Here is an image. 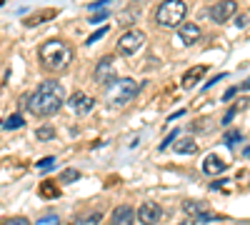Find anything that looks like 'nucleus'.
Wrapping results in <instances>:
<instances>
[{
  "label": "nucleus",
  "instance_id": "1",
  "mask_svg": "<svg viewBox=\"0 0 250 225\" xmlns=\"http://www.w3.org/2000/svg\"><path fill=\"white\" fill-rule=\"evenodd\" d=\"M62 103H65V88L58 80H43L30 98H23V105H28L30 113L38 118L55 115L62 108Z\"/></svg>",
  "mask_w": 250,
  "mask_h": 225
},
{
  "label": "nucleus",
  "instance_id": "2",
  "mask_svg": "<svg viewBox=\"0 0 250 225\" xmlns=\"http://www.w3.org/2000/svg\"><path fill=\"white\" fill-rule=\"evenodd\" d=\"M38 58H40V65H43L45 70L50 73H60V70H65L70 65V60H73V48L65 43V40H48V43L40 45L38 50Z\"/></svg>",
  "mask_w": 250,
  "mask_h": 225
},
{
  "label": "nucleus",
  "instance_id": "3",
  "mask_svg": "<svg viewBox=\"0 0 250 225\" xmlns=\"http://www.w3.org/2000/svg\"><path fill=\"white\" fill-rule=\"evenodd\" d=\"M185 15H188V5L183 0H165L155 10V23L160 28H178L183 25Z\"/></svg>",
  "mask_w": 250,
  "mask_h": 225
},
{
  "label": "nucleus",
  "instance_id": "4",
  "mask_svg": "<svg viewBox=\"0 0 250 225\" xmlns=\"http://www.w3.org/2000/svg\"><path fill=\"white\" fill-rule=\"evenodd\" d=\"M135 95H138V83H135V80H130V78L113 80V83L108 85V93H105L108 105H113V108H120L125 103H130Z\"/></svg>",
  "mask_w": 250,
  "mask_h": 225
},
{
  "label": "nucleus",
  "instance_id": "5",
  "mask_svg": "<svg viewBox=\"0 0 250 225\" xmlns=\"http://www.w3.org/2000/svg\"><path fill=\"white\" fill-rule=\"evenodd\" d=\"M143 43H145V33L138 30V28H130V30H125V33L120 35V40H118V53H120V55H133V53H138V50L143 48Z\"/></svg>",
  "mask_w": 250,
  "mask_h": 225
},
{
  "label": "nucleus",
  "instance_id": "6",
  "mask_svg": "<svg viewBox=\"0 0 250 225\" xmlns=\"http://www.w3.org/2000/svg\"><path fill=\"white\" fill-rule=\"evenodd\" d=\"M235 13H238V3H235V0H218V3L210 5V10H208V18H210L213 23L223 25V23H228V20H230Z\"/></svg>",
  "mask_w": 250,
  "mask_h": 225
},
{
  "label": "nucleus",
  "instance_id": "7",
  "mask_svg": "<svg viewBox=\"0 0 250 225\" xmlns=\"http://www.w3.org/2000/svg\"><path fill=\"white\" fill-rule=\"evenodd\" d=\"M68 108L75 113V115H88L93 108H95V100L88 95V93H83V90H75L70 98H68Z\"/></svg>",
  "mask_w": 250,
  "mask_h": 225
},
{
  "label": "nucleus",
  "instance_id": "8",
  "mask_svg": "<svg viewBox=\"0 0 250 225\" xmlns=\"http://www.w3.org/2000/svg\"><path fill=\"white\" fill-rule=\"evenodd\" d=\"M138 220L143 225H158L163 220V208L158 205V203H153V200H145L143 205L138 208Z\"/></svg>",
  "mask_w": 250,
  "mask_h": 225
},
{
  "label": "nucleus",
  "instance_id": "9",
  "mask_svg": "<svg viewBox=\"0 0 250 225\" xmlns=\"http://www.w3.org/2000/svg\"><path fill=\"white\" fill-rule=\"evenodd\" d=\"M135 218H138V210H133L130 205H118L110 215V223L113 225H135Z\"/></svg>",
  "mask_w": 250,
  "mask_h": 225
},
{
  "label": "nucleus",
  "instance_id": "10",
  "mask_svg": "<svg viewBox=\"0 0 250 225\" xmlns=\"http://www.w3.org/2000/svg\"><path fill=\"white\" fill-rule=\"evenodd\" d=\"M93 78H95V83H110V80H113V58H110V55H105V58H103L100 63L95 65Z\"/></svg>",
  "mask_w": 250,
  "mask_h": 225
},
{
  "label": "nucleus",
  "instance_id": "11",
  "mask_svg": "<svg viewBox=\"0 0 250 225\" xmlns=\"http://www.w3.org/2000/svg\"><path fill=\"white\" fill-rule=\"evenodd\" d=\"M178 38H180L183 45H195L198 40L203 38V33H200V28L195 23H183L180 30H178Z\"/></svg>",
  "mask_w": 250,
  "mask_h": 225
},
{
  "label": "nucleus",
  "instance_id": "12",
  "mask_svg": "<svg viewBox=\"0 0 250 225\" xmlns=\"http://www.w3.org/2000/svg\"><path fill=\"white\" fill-rule=\"evenodd\" d=\"M203 173L208 175V178H213V175H220V173H225V163L215 155V153H210L205 160H203Z\"/></svg>",
  "mask_w": 250,
  "mask_h": 225
},
{
  "label": "nucleus",
  "instance_id": "13",
  "mask_svg": "<svg viewBox=\"0 0 250 225\" xmlns=\"http://www.w3.org/2000/svg\"><path fill=\"white\" fill-rule=\"evenodd\" d=\"M173 150H175L178 155H193V153L198 150V143H195L193 138L183 135V138H178V140L173 143Z\"/></svg>",
  "mask_w": 250,
  "mask_h": 225
},
{
  "label": "nucleus",
  "instance_id": "14",
  "mask_svg": "<svg viewBox=\"0 0 250 225\" xmlns=\"http://www.w3.org/2000/svg\"><path fill=\"white\" fill-rule=\"evenodd\" d=\"M203 75H205V65H195V68H190V70L183 75V88H185V90H193Z\"/></svg>",
  "mask_w": 250,
  "mask_h": 225
},
{
  "label": "nucleus",
  "instance_id": "15",
  "mask_svg": "<svg viewBox=\"0 0 250 225\" xmlns=\"http://www.w3.org/2000/svg\"><path fill=\"white\" fill-rule=\"evenodd\" d=\"M103 220V213L100 210H90V213H83L73 220V225H98Z\"/></svg>",
  "mask_w": 250,
  "mask_h": 225
},
{
  "label": "nucleus",
  "instance_id": "16",
  "mask_svg": "<svg viewBox=\"0 0 250 225\" xmlns=\"http://www.w3.org/2000/svg\"><path fill=\"white\" fill-rule=\"evenodd\" d=\"M58 15V10H40L38 15H30V18H25L23 23L28 25V28H33V25H38V23H43V20H53Z\"/></svg>",
  "mask_w": 250,
  "mask_h": 225
},
{
  "label": "nucleus",
  "instance_id": "17",
  "mask_svg": "<svg viewBox=\"0 0 250 225\" xmlns=\"http://www.w3.org/2000/svg\"><path fill=\"white\" fill-rule=\"evenodd\" d=\"M3 125H5V130H18V128L25 125V118H23V115H10Z\"/></svg>",
  "mask_w": 250,
  "mask_h": 225
},
{
  "label": "nucleus",
  "instance_id": "18",
  "mask_svg": "<svg viewBox=\"0 0 250 225\" xmlns=\"http://www.w3.org/2000/svg\"><path fill=\"white\" fill-rule=\"evenodd\" d=\"M40 195L43 198H58L60 193H58V188L53 185V183H43V185H40Z\"/></svg>",
  "mask_w": 250,
  "mask_h": 225
},
{
  "label": "nucleus",
  "instance_id": "19",
  "mask_svg": "<svg viewBox=\"0 0 250 225\" xmlns=\"http://www.w3.org/2000/svg\"><path fill=\"white\" fill-rule=\"evenodd\" d=\"M38 140H53L55 138V130L53 128H48V125H43V128H38Z\"/></svg>",
  "mask_w": 250,
  "mask_h": 225
},
{
  "label": "nucleus",
  "instance_id": "20",
  "mask_svg": "<svg viewBox=\"0 0 250 225\" xmlns=\"http://www.w3.org/2000/svg\"><path fill=\"white\" fill-rule=\"evenodd\" d=\"M183 210H185L188 215H190V218H198V210H200V205H198V203L185 200V203H183Z\"/></svg>",
  "mask_w": 250,
  "mask_h": 225
},
{
  "label": "nucleus",
  "instance_id": "21",
  "mask_svg": "<svg viewBox=\"0 0 250 225\" xmlns=\"http://www.w3.org/2000/svg\"><path fill=\"white\" fill-rule=\"evenodd\" d=\"M108 15H110V13H108V10H103V8H100V10H93V15H90V23H103V20H105Z\"/></svg>",
  "mask_w": 250,
  "mask_h": 225
},
{
  "label": "nucleus",
  "instance_id": "22",
  "mask_svg": "<svg viewBox=\"0 0 250 225\" xmlns=\"http://www.w3.org/2000/svg\"><path fill=\"white\" fill-rule=\"evenodd\" d=\"M240 140H243V133H238V130H230V133L225 135V143H228V145H235V143H240Z\"/></svg>",
  "mask_w": 250,
  "mask_h": 225
},
{
  "label": "nucleus",
  "instance_id": "23",
  "mask_svg": "<svg viewBox=\"0 0 250 225\" xmlns=\"http://www.w3.org/2000/svg\"><path fill=\"white\" fill-rule=\"evenodd\" d=\"M78 178H80V173H78V170H65V173L60 175V180H62V183H75Z\"/></svg>",
  "mask_w": 250,
  "mask_h": 225
},
{
  "label": "nucleus",
  "instance_id": "24",
  "mask_svg": "<svg viewBox=\"0 0 250 225\" xmlns=\"http://www.w3.org/2000/svg\"><path fill=\"white\" fill-rule=\"evenodd\" d=\"M105 33H108V28H100V30H95V33H93V35L85 40V45H93V43H98V40H100L103 35H105Z\"/></svg>",
  "mask_w": 250,
  "mask_h": 225
},
{
  "label": "nucleus",
  "instance_id": "25",
  "mask_svg": "<svg viewBox=\"0 0 250 225\" xmlns=\"http://www.w3.org/2000/svg\"><path fill=\"white\" fill-rule=\"evenodd\" d=\"M178 133H183V130H173V133H170L168 138H165V140L160 143V150H165V148L170 145V143H175V140H178Z\"/></svg>",
  "mask_w": 250,
  "mask_h": 225
},
{
  "label": "nucleus",
  "instance_id": "26",
  "mask_svg": "<svg viewBox=\"0 0 250 225\" xmlns=\"http://www.w3.org/2000/svg\"><path fill=\"white\" fill-rule=\"evenodd\" d=\"M238 95V85H233V88H228L225 93H223V103H228V100H233Z\"/></svg>",
  "mask_w": 250,
  "mask_h": 225
},
{
  "label": "nucleus",
  "instance_id": "27",
  "mask_svg": "<svg viewBox=\"0 0 250 225\" xmlns=\"http://www.w3.org/2000/svg\"><path fill=\"white\" fill-rule=\"evenodd\" d=\"M3 225H30V220H28V218H10V220H5Z\"/></svg>",
  "mask_w": 250,
  "mask_h": 225
},
{
  "label": "nucleus",
  "instance_id": "28",
  "mask_svg": "<svg viewBox=\"0 0 250 225\" xmlns=\"http://www.w3.org/2000/svg\"><path fill=\"white\" fill-rule=\"evenodd\" d=\"M53 165H55V158H43V160L38 163V168H40V170H45V168H53Z\"/></svg>",
  "mask_w": 250,
  "mask_h": 225
},
{
  "label": "nucleus",
  "instance_id": "29",
  "mask_svg": "<svg viewBox=\"0 0 250 225\" xmlns=\"http://www.w3.org/2000/svg\"><path fill=\"white\" fill-rule=\"evenodd\" d=\"M238 110H240V108H238V105H235V108H230V110H228V115H225V118H223V123H225V125H228V123H230V120H233V118H235V115H238Z\"/></svg>",
  "mask_w": 250,
  "mask_h": 225
},
{
  "label": "nucleus",
  "instance_id": "30",
  "mask_svg": "<svg viewBox=\"0 0 250 225\" xmlns=\"http://www.w3.org/2000/svg\"><path fill=\"white\" fill-rule=\"evenodd\" d=\"M113 0H98V3H93L90 5V10H100V8H105V5H110Z\"/></svg>",
  "mask_w": 250,
  "mask_h": 225
},
{
  "label": "nucleus",
  "instance_id": "31",
  "mask_svg": "<svg viewBox=\"0 0 250 225\" xmlns=\"http://www.w3.org/2000/svg\"><path fill=\"white\" fill-rule=\"evenodd\" d=\"M238 90H250V78L245 80V83H243V85H238Z\"/></svg>",
  "mask_w": 250,
  "mask_h": 225
},
{
  "label": "nucleus",
  "instance_id": "32",
  "mask_svg": "<svg viewBox=\"0 0 250 225\" xmlns=\"http://www.w3.org/2000/svg\"><path fill=\"white\" fill-rule=\"evenodd\" d=\"M245 155H248V158H250V145H248V148H245Z\"/></svg>",
  "mask_w": 250,
  "mask_h": 225
},
{
  "label": "nucleus",
  "instance_id": "33",
  "mask_svg": "<svg viewBox=\"0 0 250 225\" xmlns=\"http://www.w3.org/2000/svg\"><path fill=\"white\" fill-rule=\"evenodd\" d=\"M178 225H193V223H178Z\"/></svg>",
  "mask_w": 250,
  "mask_h": 225
},
{
  "label": "nucleus",
  "instance_id": "34",
  "mask_svg": "<svg viewBox=\"0 0 250 225\" xmlns=\"http://www.w3.org/2000/svg\"><path fill=\"white\" fill-rule=\"evenodd\" d=\"M3 3H5V0H0V5H3Z\"/></svg>",
  "mask_w": 250,
  "mask_h": 225
}]
</instances>
